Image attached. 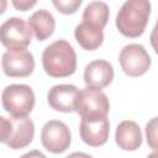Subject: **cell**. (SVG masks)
<instances>
[{"label": "cell", "mask_w": 158, "mask_h": 158, "mask_svg": "<svg viewBox=\"0 0 158 158\" xmlns=\"http://www.w3.org/2000/svg\"><path fill=\"white\" fill-rule=\"evenodd\" d=\"M44 72L53 78H65L77 69V54L72 44L65 40H57L48 44L42 53Z\"/></svg>", "instance_id": "cell-1"}, {"label": "cell", "mask_w": 158, "mask_h": 158, "mask_svg": "<svg viewBox=\"0 0 158 158\" xmlns=\"http://www.w3.org/2000/svg\"><path fill=\"white\" fill-rule=\"evenodd\" d=\"M151 2L148 0H127L116 15V27L126 37L141 36L148 23Z\"/></svg>", "instance_id": "cell-2"}, {"label": "cell", "mask_w": 158, "mask_h": 158, "mask_svg": "<svg viewBox=\"0 0 158 158\" xmlns=\"http://www.w3.org/2000/svg\"><path fill=\"white\" fill-rule=\"evenodd\" d=\"M1 123V138L0 141L5 143L11 149H21L28 146L35 136L33 121L28 117H16L5 116L0 117Z\"/></svg>", "instance_id": "cell-3"}, {"label": "cell", "mask_w": 158, "mask_h": 158, "mask_svg": "<svg viewBox=\"0 0 158 158\" xmlns=\"http://www.w3.org/2000/svg\"><path fill=\"white\" fill-rule=\"evenodd\" d=\"M1 104L11 116L25 117L35 106V93L28 85L11 84L2 90Z\"/></svg>", "instance_id": "cell-4"}, {"label": "cell", "mask_w": 158, "mask_h": 158, "mask_svg": "<svg viewBox=\"0 0 158 158\" xmlns=\"http://www.w3.org/2000/svg\"><path fill=\"white\" fill-rule=\"evenodd\" d=\"M110 102L101 89L85 86L79 90L75 101V111L81 118H100L107 117Z\"/></svg>", "instance_id": "cell-5"}, {"label": "cell", "mask_w": 158, "mask_h": 158, "mask_svg": "<svg viewBox=\"0 0 158 158\" xmlns=\"http://www.w3.org/2000/svg\"><path fill=\"white\" fill-rule=\"evenodd\" d=\"M0 38L1 43L10 51L26 49L31 43L32 30L23 19L12 16L2 22L0 27Z\"/></svg>", "instance_id": "cell-6"}, {"label": "cell", "mask_w": 158, "mask_h": 158, "mask_svg": "<svg viewBox=\"0 0 158 158\" xmlns=\"http://www.w3.org/2000/svg\"><path fill=\"white\" fill-rule=\"evenodd\" d=\"M121 69L128 77H141L151 67L152 59L142 44L130 43L126 44L118 56Z\"/></svg>", "instance_id": "cell-7"}, {"label": "cell", "mask_w": 158, "mask_h": 158, "mask_svg": "<svg viewBox=\"0 0 158 158\" xmlns=\"http://www.w3.org/2000/svg\"><path fill=\"white\" fill-rule=\"evenodd\" d=\"M41 142L47 151L52 153H62L69 148L72 135L63 121L49 120L42 127Z\"/></svg>", "instance_id": "cell-8"}, {"label": "cell", "mask_w": 158, "mask_h": 158, "mask_svg": "<svg viewBox=\"0 0 158 158\" xmlns=\"http://www.w3.org/2000/svg\"><path fill=\"white\" fill-rule=\"evenodd\" d=\"M2 72L11 78H25L32 74L35 69L33 54L26 49L10 51L2 54L1 59Z\"/></svg>", "instance_id": "cell-9"}, {"label": "cell", "mask_w": 158, "mask_h": 158, "mask_svg": "<svg viewBox=\"0 0 158 158\" xmlns=\"http://www.w3.org/2000/svg\"><path fill=\"white\" fill-rule=\"evenodd\" d=\"M80 137L84 143L90 147H99L106 143L110 132V122L107 117L81 118L79 123Z\"/></svg>", "instance_id": "cell-10"}, {"label": "cell", "mask_w": 158, "mask_h": 158, "mask_svg": "<svg viewBox=\"0 0 158 158\" xmlns=\"http://www.w3.org/2000/svg\"><path fill=\"white\" fill-rule=\"evenodd\" d=\"M79 94V89L72 84H57L53 85L47 94L48 105L60 112L75 111V101Z\"/></svg>", "instance_id": "cell-11"}, {"label": "cell", "mask_w": 158, "mask_h": 158, "mask_svg": "<svg viewBox=\"0 0 158 158\" xmlns=\"http://www.w3.org/2000/svg\"><path fill=\"white\" fill-rule=\"evenodd\" d=\"M114 79V68L105 59H95L86 64L84 69V81L86 86L102 89L111 84Z\"/></svg>", "instance_id": "cell-12"}, {"label": "cell", "mask_w": 158, "mask_h": 158, "mask_svg": "<svg viewBox=\"0 0 158 158\" xmlns=\"http://www.w3.org/2000/svg\"><path fill=\"white\" fill-rule=\"evenodd\" d=\"M115 141L123 151H136L142 144V132L139 126L132 120H125L116 127Z\"/></svg>", "instance_id": "cell-13"}, {"label": "cell", "mask_w": 158, "mask_h": 158, "mask_svg": "<svg viewBox=\"0 0 158 158\" xmlns=\"http://www.w3.org/2000/svg\"><path fill=\"white\" fill-rule=\"evenodd\" d=\"M74 37L80 47L86 51H94L102 44L104 31L94 23L81 21L74 30Z\"/></svg>", "instance_id": "cell-14"}, {"label": "cell", "mask_w": 158, "mask_h": 158, "mask_svg": "<svg viewBox=\"0 0 158 158\" xmlns=\"http://www.w3.org/2000/svg\"><path fill=\"white\" fill-rule=\"evenodd\" d=\"M28 26L38 41H44L53 35L56 28V20L48 10L40 9L30 16Z\"/></svg>", "instance_id": "cell-15"}, {"label": "cell", "mask_w": 158, "mask_h": 158, "mask_svg": "<svg viewBox=\"0 0 158 158\" xmlns=\"http://www.w3.org/2000/svg\"><path fill=\"white\" fill-rule=\"evenodd\" d=\"M109 6L104 1H91L83 11V21L94 23L101 28L107 25L109 21Z\"/></svg>", "instance_id": "cell-16"}, {"label": "cell", "mask_w": 158, "mask_h": 158, "mask_svg": "<svg viewBox=\"0 0 158 158\" xmlns=\"http://www.w3.org/2000/svg\"><path fill=\"white\" fill-rule=\"evenodd\" d=\"M146 139L149 148L158 151V116L151 118L146 125Z\"/></svg>", "instance_id": "cell-17"}, {"label": "cell", "mask_w": 158, "mask_h": 158, "mask_svg": "<svg viewBox=\"0 0 158 158\" xmlns=\"http://www.w3.org/2000/svg\"><path fill=\"white\" fill-rule=\"evenodd\" d=\"M52 4L59 12L69 15L78 10V7L81 5V0H53Z\"/></svg>", "instance_id": "cell-18"}, {"label": "cell", "mask_w": 158, "mask_h": 158, "mask_svg": "<svg viewBox=\"0 0 158 158\" xmlns=\"http://www.w3.org/2000/svg\"><path fill=\"white\" fill-rule=\"evenodd\" d=\"M36 4H37V1H35V0H20V1L14 0V1H12V5H14L17 10H20V11H27V10H30L32 6H35Z\"/></svg>", "instance_id": "cell-19"}, {"label": "cell", "mask_w": 158, "mask_h": 158, "mask_svg": "<svg viewBox=\"0 0 158 158\" xmlns=\"http://www.w3.org/2000/svg\"><path fill=\"white\" fill-rule=\"evenodd\" d=\"M149 41H151V44L154 49V52L158 54V20L151 32V36H149Z\"/></svg>", "instance_id": "cell-20"}, {"label": "cell", "mask_w": 158, "mask_h": 158, "mask_svg": "<svg viewBox=\"0 0 158 158\" xmlns=\"http://www.w3.org/2000/svg\"><path fill=\"white\" fill-rule=\"evenodd\" d=\"M20 158H47V157L38 149H33V151H30V152L22 154Z\"/></svg>", "instance_id": "cell-21"}, {"label": "cell", "mask_w": 158, "mask_h": 158, "mask_svg": "<svg viewBox=\"0 0 158 158\" xmlns=\"http://www.w3.org/2000/svg\"><path fill=\"white\" fill-rule=\"evenodd\" d=\"M65 158H93L90 154H86L84 152H73L69 156H67Z\"/></svg>", "instance_id": "cell-22"}, {"label": "cell", "mask_w": 158, "mask_h": 158, "mask_svg": "<svg viewBox=\"0 0 158 158\" xmlns=\"http://www.w3.org/2000/svg\"><path fill=\"white\" fill-rule=\"evenodd\" d=\"M147 158H158V151L152 152L151 154H148V156H147Z\"/></svg>", "instance_id": "cell-23"}]
</instances>
